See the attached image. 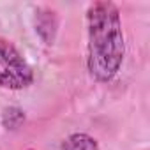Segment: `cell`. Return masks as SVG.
<instances>
[{"label":"cell","instance_id":"6da1fadb","mask_svg":"<svg viewBox=\"0 0 150 150\" xmlns=\"http://www.w3.org/2000/svg\"><path fill=\"white\" fill-rule=\"evenodd\" d=\"M124 58V35L118 9L96 2L88 9V69L101 81L111 80Z\"/></svg>","mask_w":150,"mask_h":150},{"label":"cell","instance_id":"7a4b0ae2","mask_svg":"<svg viewBox=\"0 0 150 150\" xmlns=\"http://www.w3.org/2000/svg\"><path fill=\"white\" fill-rule=\"evenodd\" d=\"M34 74L20 51L0 37V87L20 90L32 83Z\"/></svg>","mask_w":150,"mask_h":150},{"label":"cell","instance_id":"3957f363","mask_svg":"<svg viewBox=\"0 0 150 150\" xmlns=\"http://www.w3.org/2000/svg\"><path fill=\"white\" fill-rule=\"evenodd\" d=\"M64 150H99L96 139L87 134H72L65 139Z\"/></svg>","mask_w":150,"mask_h":150}]
</instances>
